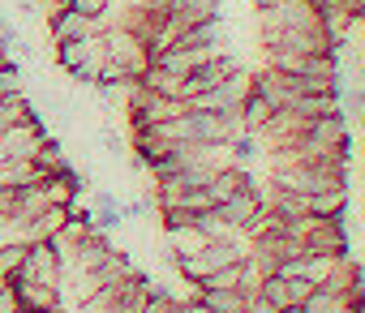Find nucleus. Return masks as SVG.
I'll return each instance as SVG.
<instances>
[{"label": "nucleus", "instance_id": "obj_3", "mask_svg": "<svg viewBox=\"0 0 365 313\" xmlns=\"http://www.w3.org/2000/svg\"><path fill=\"white\" fill-rule=\"evenodd\" d=\"M14 279L61 283V279H65V258H61L56 240H31V245H26V258H22V270H18Z\"/></svg>", "mask_w": 365, "mask_h": 313}, {"label": "nucleus", "instance_id": "obj_13", "mask_svg": "<svg viewBox=\"0 0 365 313\" xmlns=\"http://www.w3.org/2000/svg\"><path fill=\"white\" fill-rule=\"evenodd\" d=\"M198 300L211 313H245L250 309V296L241 287H198Z\"/></svg>", "mask_w": 365, "mask_h": 313}, {"label": "nucleus", "instance_id": "obj_1", "mask_svg": "<svg viewBox=\"0 0 365 313\" xmlns=\"http://www.w3.org/2000/svg\"><path fill=\"white\" fill-rule=\"evenodd\" d=\"M322 26V14L314 0H275V5H262L258 9V31L271 35V31H318Z\"/></svg>", "mask_w": 365, "mask_h": 313}, {"label": "nucleus", "instance_id": "obj_20", "mask_svg": "<svg viewBox=\"0 0 365 313\" xmlns=\"http://www.w3.org/2000/svg\"><path fill=\"white\" fill-rule=\"evenodd\" d=\"M339 309H344V300L335 292H327V287H314L309 300H305V313H339Z\"/></svg>", "mask_w": 365, "mask_h": 313}, {"label": "nucleus", "instance_id": "obj_10", "mask_svg": "<svg viewBox=\"0 0 365 313\" xmlns=\"http://www.w3.org/2000/svg\"><path fill=\"white\" fill-rule=\"evenodd\" d=\"M95 31H103V22H95V18H86V14H78V9H65V14H56V18L48 22V35H52V43L86 39V35H95Z\"/></svg>", "mask_w": 365, "mask_h": 313}, {"label": "nucleus", "instance_id": "obj_17", "mask_svg": "<svg viewBox=\"0 0 365 313\" xmlns=\"http://www.w3.org/2000/svg\"><path fill=\"white\" fill-rule=\"evenodd\" d=\"M91 223H95L99 232H116V228L125 223V206H120L112 193H95V215H91Z\"/></svg>", "mask_w": 365, "mask_h": 313}, {"label": "nucleus", "instance_id": "obj_25", "mask_svg": "<svg viewBox=\"0 0 365 313\" xmlns=\"http://www.w3.org/2000/svg\"><path fill=\"white\" fill-rule=\"evenodd\" d=\"M176 313H211V309H207L198 296H190V300H180V309H176Z\"/></svg>", "mask_w": 365, "mask_h": 313}, {"label": "nucleus", "instance_id": "obj_11", "mask_svg": "<svg viewBox=\"0 0 365 313\" xmlns=\"http://www.w3.org/2000/svg\"><path fill=\"white\" fill-rule=\"evenodd\" d=\"M168 18H172L180 31H190V26H198V22L220 18V0H168Z\"/></svg>", "mask_w": 365, "mask_h": 313}, {"label": "nucleus", "instance_id": "obj_2", "mask_svg": "<svg viewBox=\"0 0 365 313\" xmlns=\"http://www.w3.org/2000/svg\"><path fill=\"white\" fill-rule=\"evenodd\" d=\"M43 142H48V124H43V116L35 112L31 120H22V124H14V129L0 133V164L31 159V154H35Z\"/></svg>", "mask_w": 365, "mask_h": 313}, {"label": "nucleus", "instance_id": "obj_18", "mask_svg": "<svg viewBox=\"0 0 365 313\" xmlns=\"http://www.w3.org/2000/svg\"><path fill=\"white\" fill-rule=\"evenodd\" d=\"M180 309V300L163 287V283H150L146 287V304H142V313H176Z\"/></svg>", "mask_w": 365, "mask_h": 313}, {"label": "nucleus", "instance_id": "obj_8", "mask_svg": "<svg viewBox=\"0 0 365 313\" xmlns=\"http://www.w3.org/2000/svg\"><path fill=\"white\" fill-rule=\"evenodd\" d=\"M309 292H314V283H309V279H288V275H267V279L258 283V296H262V300H271L275 309L305 304V300H309Z\"/></svg>", "mask_w": 365, "mask_h": 313}, {"label": "nucleus", "instance_id": "obj_4", "mask_svg": "<svg viewBox=\"0 0 365 313\" xmlns=\"http://www.w3.org/2000/svg\"><path fill=\"white\" fill-rule=\"evenodd\" d=\"M301 245H305V253L348 258V232H344V219H309Z\"/></svg>", "mask_w": 365, "mask_h": 313}, {"label": "nucleus", "instance_id": "obj_27", "mask_svg": "<svg viewBox=\"0 0 365 313\" xmlns=\"http://www.w3.org/2000/svg\"><path fill=\"white\" fill-rule=\"evenodd\" d=\"M254 5H258V9H262V5H275V0H254Z\"/></svg>", "mask_w": 365, "mask_h": 313}, {"label": "nucleus", "instance_id": "obj_24", "mask_svg": "<svg viewBox=\"0 0 365 313\" xmlns=\"http://www.w3.org/2000/svg\"><path fill=\"white\" fill-rule=\"evenodd\" d=\"M103 146H108L112 159H120V154H125V142H120V133H116V129H103Z\"/></svg>", "mask_w": 365, "mask_h": 313}, {"label": "nucleus", "instance_id": "obj_26", "mask_svg": "<svg viewBox=\"0 0 365 313\" xmlns=\"http://www.w3.org/2000/svg\"><path fill=\"white\" fill-rule=\"evenodd\" d=\"M279 313H305V304H288V309H279Z\"/></svg>", "mask_w": 365, "mask_h": 313}, {"label": "nucleus", "instance_id": "obj_21", "mask_svg": "<svg viewBox=\"0 0 365 313\" xmlns=\"http://www.w3.org/2000/svg\"><path fill=\"white\" fill-rule=\"evenodd\" d=\"M22 82H26L22 65H5V69H0V99H5V95H18Z\"/></svg>", "mask_w": 365, "mask_h": 313}, {"label": "nucleus", "instance_id": "obj_14", "mask_svg": "<svg viewBox=\"0 0 365 313\" xmlns=\"http://www.w3.org/2000/svg\"><path fill=\"white\" fill-rule=\"evenodd\" d=\"M31 164L39 168V176H61V172H69V159H65V150H61V142L48 133V142L31 154Z\"/></svg>", "mask_w": 365, "mask_h": 313}, {"label": "nucleus", "instance_id": "obj_6", "mask_svg": "<svg viewBox=\"0 0 365 313\" xmlns=\"http://www.w3.org/2000/svg\"><path fill=\"white\" fill-rule=\"evenodd\" d=\"M56 65L65 73L82 69V65H103V31L86 35V39H69V43H56Z\"/></svg>", "mask_w": 365, "mask_h": 313}, {"label": "nucleus", "instance_id": "obj_12", "mask_svg": "<svg viewBox=\"0 0 365 313\" xmlns=\"http://www.w3.org/2000/svg\"><path fill=\"white\" fill-rule=\"evenodd\" d=\"M305 215L314 219H344L348 211V189H322V193H305Z\"/></svg>", "mask_w": 365, "mask_h": 313}, {"label": "nucleus", "instance_id": "obj_7", "mask_svg": "<svg viewBox=\"0 0 365 313\" xmlns=\"http://www.w3.org/2000/svg\"><path fill=\"white\" fill-rule=\"evenodd\" d=\"M241 65L228 56V52H220V56H211V60H202L190 78H185V103L194 99V95H202V90H211V86H220V82H228L232 73H237Z\"/></svg>", "mask_w": 365, "mask_h": 313}, {"label": "nucleus", "instance_id": "obj_28", "mask_svg": "<svg viewBox=\"0 0 365 313\" xmlns=\"http://www.w3.org/2000/svg\"><path fill=\"white\" fill-rule=\"evenodd\" d=\"M339 313H356V309H352V304H344V309H339Z\"/></svg>", "mask_w": 365, "mask_h": 313}, {"label": "nucleus", "instance_id": "obj_9", "mask_svg": "<svg viewBox=\"0 0 365 313\" xmlns=\"http://www.w3.org/2000/svg\"><path fill=\"white\" fill-rule=\"evenodd\" d=\"M262 206H267V198H262V189H258V181H254V185L237 189L232 198H224V202H220L215 211H220V215H224V219H228V223H232L237 232H241V228H245V223H250V219H254V215L262 211Z\"/></svg>", "mask_w": 365, "mask_h": 313}, {"label": "nucleus", "instance_id": "obj_22", "mask_svg": "<svg viewBox=\"0 0 365 313\" xmlns=\"http://www.w3.org/2000/svg\"><path fill=\"white\" fill-rule=\"evenodd\" d=\"M0 313H18V296H14V279H0Z\"/></svg>", "mask_w": 365, "mask_h": 313}, {"label": "nucleus", "instance_id": "obj_16", "mask_svg": "<svg viewBox=\"0 0 365 313\" xmlns=\"http://www.w3.org/2000/svg\"><path fill=\"white\" fill-rule=\"evenodd\" d=\"M31 116H35V103L26 99V90H18V95H5V99H0V133L14 129V124H22V120H31Z\"/></svg>", "mask_w": 365, "mask_h": 313}, {"label": "nucleus", "instance_id": "obj_5", "mask_svg": "<svg viewBox=\"0 0 365 313\" xmlns=\"http://www.w3.org/2000/svg\"><path fill=\"white\" fill-rule=\"evenodd\" d=\"M14 296H18V309H31V313H65V304H61V283L14 279Z\"/></svg>", "mask_w": 365, "mask_h": 313}, {"label": "nucleus", "instance_id": "obj_15", "mask_svg": "<svg viewBox=\"0 0 365 313\" xmlns=\"http://www.w3.org/2000/svg\"><path fill=\"white\" fill-rule=\"evenodd\" d=\"M271 116H275V107H271L262 95L250 90V95L241 99V129H245V133H262V124H267Z\"/></svg>", "mask_w": 365, "mask_h": 313}, {"label": "nucleus", "instance_id": "obj_23", "mask_svg": "<svg viewBox=\"0 0 365 313\" xmlns=\"http://www.w3.org/2000/svg\"><path fill=\"white\" fill-rule=\"evenodd\" d=\"M31 5H35V9H39L48 22H52L56 14H65V9H69V0H31Z\"/></svg>", "mask_w": 365, "mask_h": 313}, {"label": "nucleus", "instance_id": "obj_19", "mask_svg": "<svg viewBox=\"0 0 365 313\" xmlns=\"http://www.w3.org/2000/svg\"><path fill=\"white\" fill-rule=\"evenodd\" d=\"M22 258H26V245H0V279H14L22 270Z\"/></svg>", "mask_w": 365, "mask_h": 313}]
</instances>
